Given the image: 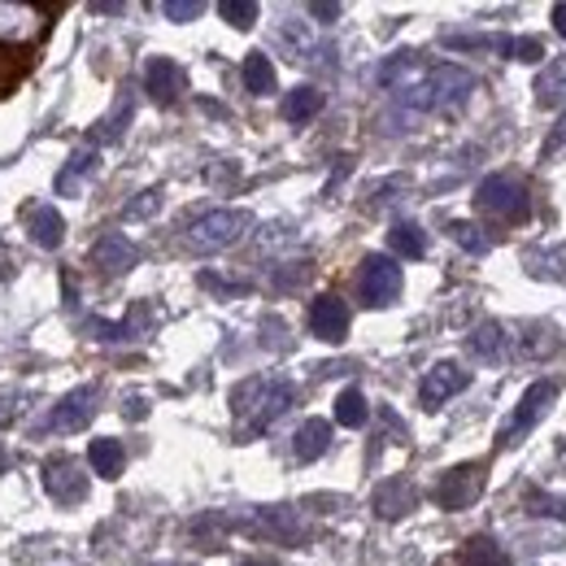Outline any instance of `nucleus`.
<instances>
[{
	"instance_id": "obj_9",
	"label": "nucleus",
	"mask_w": 566,
	"mask_h": 566,
	"mask_svg": "<svg viewBox=\"0 0 566 566\" xmlns=\"http://www.w3.org/2000/svg\"><path fill=\"white\" fill-rule=\"evenodd\" d=\"M244 527H249L253 536H271V541H280V545H301V541H305V518H301V510H292V505H258V510L244 518Z\"/></svg>"
},
{
	"instance_id": "obj_34",
	"label": "nucleus",
	"mask_w": 566,
	"mask_h": 566,
	"mask_svg": "<svg viewBox=\"0 0 566 566\" xmlns=\"http://www.w3.org/2000/svg\"><path fill=\"white\" fill-rule=\"evenodd\" d=\"M563 87H566V57H554V62H549V74L541 78V101L558 96Z\"/></svg>"
},
{
	"instance_id": "obj_28",
	"label": "nucleus",
	"mask_w": 566,
	"mask_h": 566,
	"mask_svg": "<svg viewBox=\"0 0 566 566\" xmlns=\"http://www.w3.org/2000/svg\"><path fill=\"white\" fill-rule=\"evenodd\" d=\"M458 566H510V558H505V549L496 545L493 536H471L462 545V554H458Z\"/></svg>"
},
{
	"instance_id": "obj_3",
	"label": "nucleus",
	"mask_w": 566,
	"mask_h": 566,
	"mask_svg": "<svg viewBox=\"0 0 566 566\" xmlns=\"http://www.w3.org/2000/svg\"><path fill=\"white\" fill-rule=\"evenodd\" d=\"M249 227H253V213L249 210H210L188 227L184 244H188L192 253H222V249L240 244V240L249 235Z\"/></svg>"
},
{
	"instance_id": "obj_4",
	"label": "nucleus",
	"mask_w": 566,
	"mask_h": 566,
	"mask_svg": "<svg viewBox=\"0 0 566 566\" xmlns=\"http://www.w3.org/2000/svg\"><path fill=\"white\" fill-rule=\"evenodd\" d=\"M475 210L493 213L501 222H527L532 218V197L514 175H489L475 188Z\"/></svg>"
},
{
	"instance_id": "obj_18",
	"label": "nucleus",
	"mask_w": 566,
	"mask_h": 566,
	"mask_svg": "<svg viewBox=\"0 0 566 566\" xmlns=\"http://www.w3.org/2000/svg\"><path fill=\"white\" fill-rule=\"evenodd\" d=\"M96 170H101V148H92V144L87 148H74L66 170L57 175V197H78L83 184L96 179Z\"/></svg>"
},
{
	"instance_id": "obj_15",
	"label": "nucleus",
	"mask_w": 566,
	"mask_h": 566,
	"mask_svg": "<svg viewBox=\"0 0 566 566\" xmlns=\"http://www.w3.org/2000/svg\"><path fill=\"white\" fill-rule=\"evenodd\" d=\"M467 384H471V370H462L458 361H436L423 375V384H419V401H423L427 410H436V406H444L449 397L467 392Z\"/></svg>"
},
{
	"instance_id": "obj_42",
	"label": "nucleus",
	"mask_w": 566,
	"mask_h": 566,
	"mask_svg": "<svg viewBox=\"0 0 566 566\" xmlns=\"http://www.w3.org/2000/svg\"><path fill=\"white\" fill-rule=\"evenodd\" d=\"M235 566H275V563H266V558H244V563H235Z\"/></svg>"
},
{
	"instance_id": "obj_33",
	"label": "nucleus",
	"mask_w": 566,
	"mask_h": 566,
	"mask_svg": "<svg viewBox=\"0 0 566 566\" xmlns=\"http://www.w3.org/2000/svg\"><path fill=\"white\" fill-rule=\"evenodd\" d=\"M161 13H166L170 22H197V18L206 13V4H201V0H166Z\"/></svg>"
},
{
	"instance_id": "obj_35",
	"label": "nucleus",
	"mask_w": 566,
	"mask_h": 566,
	"mask_svg": "<svg viewBox=\"0 0 566 566\" xmlns=\"http://www.w3.org/2000/svg\"><path fill=\"white\" fill-rule=\"evenodd\" d=\"M157 206H161V188H148L140 192V201L127 206V218H148V213H157Z\"/></svg>"
},
{
	"instance_id": "obj_14",
	"label": "nucleus",
	"mask_w": 566,
	"mask_h": 566,
	"mask_svg": "<svg viewBox=\"0 0 566 566\" xmlns=\"http://www.w3.org/2000/svg\"><path fill=\"white\" fill-rule=\"evenodd\" d=\"M449 49H496L501 57H518V62H545V44L541 40H514V35H449Z\"/></svg>"
},
{
	"instance_id": "obj_7",
	"label": "nucleus",
	"mask_w": 566,
	"mask_h": 566,
	"mask_svg": "<svg viewBox=\"0 0 566 566\" xmlns=\"http://www.w3.org/2000/svg\"><path fill=\"white\" fill-rule=\"evenodd\" d=\"M484 489H489V467H484V462H462V467H453V471L440 475V484H436V505L449 510V514L471 510V505L484 496Z\"/></svg>"
},
{
	"instance_id": "obj_25",
	"label": "nucleus",
	"mask_w": 566,
	"mask_h": 566,
	"mask_svg": "<svg viewBox=\"0 0 566 566\" xmlns=\"http://www.w3.org/2000/svg\"><path fill=\"white\" fill-rule=\"evenodd\" d=\"M240 78H244V92L249 96H271L280 87V74H275V62L266 53H249L244 66H240Z\"/></svg>"
},
{
	"instance_id": "obj_41",
	"label": "nucleus",
	"mask_w": 566,
	"mask_h": 566,
	"mask_svg": "<svg viewBox=\"0 0 566 566\" xmlns=\"http://www.w3.org/2000/svg\"><path fill=\"white\" fill-rule=\"evenodd\" d=\"M554 31L566 40V0H563V4H554Z\"/></svg>"
},
{
	"instance_id": "obj_38",
	"label": "nucleus",
	"mask_w": 566,
	"mask_h": 566,
	"mask_svg": "<svg viewBox=\"0 0 566 566\" xmlns=\"http://www.w3.org/2000/svg\"><path fill=\"white\" fill-rule=\"evenodd\" d=\"M563 144H566V114H563V118H558V127H554V136L545 140V157H549V153H558Z\"/></svg>"
},
{
	"instance_id": "obj_1",
	"label": "nucleus",
	"mask_w": 566,
	"mask_h": 566,
	"mask_svg": "<svg viewBox=\"0 0 566 566\" xmlns=\"http://www.w3.org/2000/svg\"><path fill=\"white\" fill-rule=\"evenodd\" d=\"M296 401V384L280 375H253L231 392V415H235V436L253 440L271 423H280Z\"/></svg>"
},
{
	"instance_id": "obj_31",
	"label": "nucleus",
	"mask_w": 566,
	"mask_h": 566,
	"mask_svg": "<svg viewBox=\"0 0 566 566\" xmlns=\"http://www.w3.org/2000/svg\"><path fill=\"white\" fill-rule=\"evenodd\" d=\"M218 13H222V22H227V27L249 31V27L258 22V13H262V9H258L253 0H222V4H218Z\"/></svg>"
},
{
	"instance_id": "obj_2",
	"label": "nucleus",
	"mask_w": 566,
	"mask_h": 566,
	"mask_svg": "<svg viewBox=\"0 0 566 566\" xmlns=\"http://www.w3.org/2000/svg\"><path fill=\"white\" fill-rule=\"evenodd\" d=\"M471 92H475V74L462 71L458 62H436V66H427L415 83H406L397 96H401L406 109L440 114V109H458V105H467Z\"/></svg>"
},
{
	"instance_id": "obj_8",
	"label": "nucleus",
	"mask_w": 566,
	"mask_h": 566,
	"mask_svg": "<svg viewBox=\"0 0 566 566\" xmlns=\"http://www.w3.org/2000/svg\"><path fill=\"white\" fill-rule=\"evenodd\" d=\"M49 27V13L35 9V4H22V0H0V44H35Z\"/></svg>"
},
{
	"instance_id": "obj_43",
	"label": "nucleus",
	"mask_w": 566,
	"mask_h": 566,
	"mask_svg": "<svg viewBox=\"0 0 566 566\" xmlns=\"http://www.w3.org/2000/svg\"><path fill=\"white\" fill-rule=\"evenodd\" d=\"M170 566H179V563H170Z\"/></svg>"
},
{
	"instance_id": "obj_19",
	"label": "nucleus",
	"mask_w": 566,
	"mask_h": 566,
	"mask_svg": "<svg viewBox=\"0 0 566 566\" xmlns=\"http://www.w3.org/2000/svg\"><path fill=\"white\" fill-rule=\"evenodd\" d=\"M27 235H31V244L35 249H62V240H66V218L53 210V206H35V210L27 213Z\"/></svg>"
},
{
	"instance_id": "obj_32",
	"label": "nucleus",
	"mask_w": 566,
	"mask_h": 566,
	"mask_svg": "<svg viewBox=\"0 0 566 566\" xmlns=\"http://www.w3.org/2000/svg\"><path fill=\"white\" fill-rule=\"evenodd\" d=\"M523 505H527L532 514H541V518H558V523H566L563 496H549V493H541V489H527V493H523Z\"/></svg>"
},
{
	"instance_id": "obj_39",
	"label": "nucleus",
	"mask_w": 566,
	"mask_h": 566,
	"mask_svg": "<svg viewBox=\"0 0 566 566\" xmlns=\"http://www.w3.org/2000/svg\"><path fill=\"white\" fill-rule=\"evenodd\" d=\"M310 18H323V22H332V18H340V4H310Z\"/></svg>"
},
{
	"instance_id": "obj_21",
	"label": "nucleus",
	"mask_w": 566,
	"mask_h": 566,
	"mask_svg": "<svg viewBox=\"0 0 566 566\" xmlns=\"http://www.w3.org/2000/svg\"><path fill=\"white\" fill-rule=\"evenodd\" d=\"M467 349L480 357V361H505L514 354V336L501 327V323H480L471 336H467Z\"/></svg>"
},
{
	"instance_id": "obj_36",
	"label": "nucleus",
	"mask_w": 566,
	"mask_h": 566,
	"mask_svg": "<svg viewBox=\"0 0 566 566\" xmlns=\"http://www.w3.org/2000/svg\"><path fill=\"white\" fill-rule=\"evenodd\" d=\"M201 287H210V292H227V296H244L249 292V283H231V280H218V275H201Z\"/></svg>"
},
{
	"instance_id": "obj_6",
	"label": "nucleus",
	"mask_w": 566,
	"mask_h": 566,
	"mask_svg": "<svg viewBox=\"0 0 566 566\" xmlns=\"http://www.w3.org/2000/svg\"><path fill=\"white\" fill-rule=\"evenodd\" d=\"M401 283H406V275H401L397 258H388V253L361 258V271H357V296H361V305L388 310L401 296Z\"/></svg>"
},
{
	"instance_id": "obj_37",
	"label": "nucleus",
	"mask_w": 566,
	"mask_h": 566,
	"mask_svg": "<svg viewBox=\"0 0 566 566\" xmlns=\"http://www.w3.org/2000/svg\"><path fill=\"white\" fill-rule=\"evenodd\" d=\"M18 410H22V397H13V392H0V427H9L18 419Z\"/></svg>"
},
{
	"instance_id": "obj_5",
	"label": "nucleus",
	"mask_w": 566,
	"mask_h": 566,
	"mask_svg": "<svg viewBox=\"0 0 566 566\" xmlns=\"http://www.w3.org/2000/svg\"><path fill=\"white\" fill-rule=\"evenodd\" d=\"M554 401H558V379H536L527 392H523V401L514 406V415H510V423L501 427V436H496V444L501 449H514V444H523V436L532 431V427L541 423L549 410H554Z\"/></svg>"
},
{
	"instance_id": "obj_40",
	"label": "nucleus",
	"mask_w": 566,
	"mask_h": 566,
	"mask_svg": "<svg viewBox=\"0 0 566 566\" xmlns=\"http://www.w3.org/2000/svg\"><path fill=\"white\" fill-rule=\"evenodd\" d=\"M144 415H148L144 397H132V401H127V419H144Z\"/></svg>"
},
{
	"instance_id": "obj_10",
	"label": "nucleus",
	"mask_w": 566,
	"mask_h": 566,
	"mask_svg": "<svg viewBox=\"0 0 566 566\" xmlns=\"http://www.w3.org/2000/svg\"><path fill=\"white\" fill-rule=\"evenodd\" d=\"M40 484H44V493L53 496L57 505L87 501V475H83V462L78 458H49L44 471H40Z\"/></svg>"
},
{
	"instance_id": "obj_29",
	"label": "nucleus",
	"mask_w": 566,
	"mask_h": 566,
	"mask_svg": "<svg viewBox=\"0 0 566 566\" xmlns=\"http://www.w3.org/2000/svg\"><path fill=\"white\" fill-rule=\"evenodd\" d=\"M370 419V406H366V392L361 388H345L340 397H336V423L340 427H366Z\"/></svg>"
},
{
	"instance_id": "obj_11",
	"label": "nucleus",
	"mask_w": 566,
	"mask_h": 566,
	"mask_svg": "<svg viewBox=\"0 0 566 566\" xmlns=\"http://www.w3.org/2000/svg\"><path fill=\"white\" fill-rule=\"evenodd\" d=\"M349 323H354V314H349V301H345V296L323 292V296L310 301V332H314L323 345H340V340L349 336Z\"/></svg>"
},
{
	"instance_id": "obj_23",
	"label": "nucleus",
	"mask_w": 566,
	"mask_h": 566,
	"mask_svg": "<svg viewBox=\"0 0 566 566\" xmlns=\"http://www.w3.org/2000/svg\"><path fill=\"white\" fill-rule=\"evenodd\" d=\"M87 467H92V475H101V480H118L123 467H127V449H123V440H114V436H96V440L87 444Z\"/></svg>"
},
{
	"instance_id": "obj_20",
	"label": "nucleus",
	"mask_w": 566,
	"mask_h": 566,
	"mask_svg": "<svg viewBox=\"0 0 566 566\" xmlns=\"http://www.w3.org/2000/svg\"><path fill=\"white\" fill-rule=\"evenodd\" d=\"M87 332H92V340H105V345H123V340H140L144 332H148V305H136L123 323H105V318H92L87 323Z\"/></svg>"
},
{
	"instance_id": "obj_13",
	"label": "nucleus",
	"mask_w": 566,
	"mask_h": 566,
	"mask_svg": "<svg viewBox=\"0 0 566 566\" xmlns=\"http://www.w3.org/2000/svg\"><path fill=\"white\" fill-rule=\"evenodd\" d=\"M144 92L157 105H175L188 92V71L175 57H148V66H144Z\"/></svg>"
},
{
	"instance_id": "obj_30",
	"label": "nucleus",
	"mask_w": 566,
	"mask_h": 566,
	"mask_svg": "<svg viewBox=\"0 0 566 566\" xmlns=\"http://www.w3.org/2000/svg\"><path fill=\"white\" fill-rule=\"evenodd\" d=\"M449 235H453V244L458 249H467L471 258H480V253H489L493 249V235H484V227L480 222H449Z\"/></svg>"
},
{
	"instance_id": "obj_17",
	"label": "nucleus",
	"mask_w": 566,
	"mask_h": 566,
	"mask_svg": "<svg viewBox=\"0 0 566 566\" xmlns=\"http://www.w3.org/2000/svg\"><path fill=\"white\" fill-rule=\"evenodd\" d=\"M370 510L379 514V518H406L410 510H419V489L406 480V475H392V480H384L375 496H370Z\"/></svg>"
},
{
	"instance_id": "obj_16",
	"label": "nucleus",
	"mask_w": 566,
	"mask_h": 566,
	"mask_svg": "<svg viewBox=\"0 0 566 566\" xmlns=\"http://www.w3.org/2000/svg\"><path fill=\"white\" fill-rule=\"evenodd\" d=\"M136 262H140V249H136V244H132L123 231H105V235L92 244V266H96L105 280L127 275Z\"/></svg>"
},
{
	"instance_id": "obj_26",
	"label": "nucleus",
	"mask_w": 566,
	"mask_h": 566,
	"mask_svg": "<svg viewBox=\"0 0 566 566\" xmlns=\"http://www.w3.org/2000/svg\"><path fill=\"white\" fill-rule=\"evenodd\" d=\"M318 109H323V92L310 87V83H301V87H292V92L283 96V118H287V123H310Z\"/></svg>"
},
{
	"instance_id": "obj_22",
	"label": "nucleus",
	"mask_w": 566,
	"mask_h": 566,
	"mask_svg": "<svg viewBox=\"0 0 566 566\" xmlns=\"http://www.w3.org/2000/svg\"><path fill=\"white\" fill-rule=\"evenodd\" d=\"M332 449V423L327 419H305L292 436V458L296 462H318Z\"/></svg>"
},
{
	"instance_id": "obj_12",
	"label": "nucleus",
	"mask_w": 566,
	"mask_h": 566,
	"mask_svg": "<svg viewBox=\"0 0 566 566\" xmlns=\"http://www.w3.org/2000/svg\"><path fill=\"white\" fill-rule=\"evenodd\" d=\"M96 401H101L96 384H87V388H74V392H66V397L53 406V415L44 419V427H49V431H57V436L83 431V427L96 419Z\"/></svg>"
},
{
	"instance_id": "obj_27",
	"label": "nucleus",
	"mask_w": 566,
	"mask_h": 566,
	"mask_svg": "<svg viewBox=\"0 0 566 566\" xmlns=\"http://www.w3.org/2000/svg\"><path fill=\"white\" fill-rule=\"evenodd\" d=\"M388 244H392L397 258H410V262L427 258V231L419 222H397V227L388 231Z\"/></svg>"
},
{
	"instance_id": "obj_24",
	"label": "nucleus",
	"mask_w": 566,
	"mask_h": 566,
	"mask_svg": "<svg viewBox=\"0 0 566 566\" xmlns=\"http://www.w3.org/2000/svg\"><path fill=\"white\" fill-rule=\"evenodd\" d=\"M136 118V96L132 92H123L118 96V105L109 109V118H101L96 123V132H92V148H101V144H114V140H123V132H127V123Z\"/></svg>"
}]
</instances>
